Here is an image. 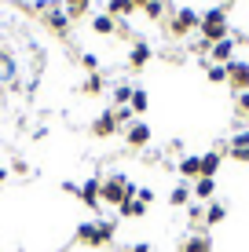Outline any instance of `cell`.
<instances>
[{
	"label": "cell",
	"mask_w": 249,
	"mask_h": 252,
	"mask_svg": "<svg viewBox=\"0 0 249 252\" xmlns=\"http://www.w3.org/2000/svg\"><path fill=\"white\" fill-rule=\"evenodd\" d=\"M198 33H202V40H205V44H220V40H227V37H231V19H227V7H224V4H220V7H209V11L202 15Z\"/></svg>",
	"instance_id": "6da1fadb"
},
{
	"label": "cell",
	"mask_w": 249,
	"mask_h": 252,
	"mask_svg": "<svg viewBox=\"0 0 249 252\" xmlns=\"http://www.w3.org/2000/svg\"><path fill=\"white\" fill-rule=\"evenodd\" d=\"M114 230H117L114 220H92V223H81V227H77V241L88 245V249H103V245L114 241Z\"/></svg>",
	"instance_id": "7a4b0ae2"
},
{
	"label": "cell",
	"mask_w": 249,
	"mask_h": 252,
	"mask_svg": "<svg viewBox=\"0 0 249 252\" xmlns=\"http://www.w3.org/2000/svg\"><path fill=\"white\" fill-rule=\"evenodd\" d=\"M202 26V15L194 11V7H176L173 15H169V33H173V37H191L194 30H198Z\"/></svg>",
	"instance_id": "3957f363"
},
{
	"label": "cell",
	"mask_w": 249,
	"mask_h": 252,
	"mask_svg": "<svg viewBox=\"0 0 249 252\" xmlns=\"http://www.w3.org/2000/svg\"><path fill=\"white\" fill-rule=\"evenodd\" d=\"M227 84H231V92H249V63L246 59H231L227 63Z\"/></svg>",
	"instance_id": "277c9868"
},
{
	"label": "cell",
	"mask_w": 249,
	"mask_h": 252,
	"mask_svg": "<svg viewBox=\"0 0 249 252\" xmlns=\"http://www.w3.org/2000/svg\"><path fill=\"white\" fill-rule=\"evenodd\" d=\"M150 135H154L150 125H143V121H132V125L125 128V143L132 146V150H143V146L150 143Z\"/></svg>",
	"instance_id": "5b68a950"
},
{
	"label": "cell",
	"mask_w": 249,
	"mask_h": 252,
	"mask_svg": "<svg viewBox=\"0 0 249 252\" xmlns=\"http://www.w3.org/2000/svg\"><path fill=\"white\" fill-rule=\"evenodd\" d=\"M117 117H114V110H107V114H99L96 121H92V135L96 139H110V135H117Z\"/></svg>",
	"instance_id": "8992f818"
},
{
	"label": "cell",
	"mask_w": 249,
	"mask_h": 252,
	"mask_svg": "<svg viewBox=\"0 0 249 252\" xmlns=\"http://www.w3.org/2000/svg\"><path fill=\"white\" fill-rule=\"evenodd\" d=\"M77 197H81L88 208H99V205H103V179H84Z\"/></svg>",
	"instance_id": "52a82bcc"
},
{
	"label": "cell",
	"mask_w": 249,
	"mask_h": 252,
	"mask_svg": "<svg viewBox=\"0 0 249 252\" xmlns=\"http://www.w3.org/2000/svg\"><path fill=\"white\" fill-rule=\"evenodd\" d=\"M150 55H154V48L147 44V40H136V44L128 48V66H132V69H143V66L150 63Z\"/></svg>",
	"instance_id": "ba28073f"
},
{
	"label": "cell",
	"mask_w": 249,
	"mask_h": 252,
	"mask_svg": "<svg viewBox=\"0 0 249 252\" xmlns=\"http://www.w3.org/2000/svg\"><path fill=\"white\" fill-rule=\"evenodd\" d=\"M235 37H227V40H220V44H213L209 48V55H213V63H220V66H227L231 59H235Z\"/></svg>",
	"instance_id": "9c48e42d"
},
{
	"label": "cell",
	"mask_w": 249,
	"mask_h": 252,
	"mask_svg": "<svg viewBox=\"0 0 249 252\" xmlns=\"http://www.w3.org/2000/svg\"><path fill=\"white\" fill-rule=\"evenodd\" d=\"M179 252H213V238L209 234H191L179 241Z\"/></svg>",
	"instance_id": "30bf717a"
},
{
	"label": "cell",
	"mask_w": 249,
	"mask_h": 252,
	"mask_svg": "<svg viewBox=\"0 0 249 252\" xmlns=\"http://www.w3.org/2000/svg\"><path fill=\"white\" fill-rule=\"evenodd\" d=\"M44 22H48L55 33H66V30H70V15H66L63 7H48V11H44Z\"/></svg>",
	"instance_id": "8fae6325"
},
{
	"label": "cell",
	"mask_w": 249,
	"mask_h": 252,
	"mask_svg": "<svg viewBox=\"0 0 249 252\" xmlns=\"http://www.w3.org/2000/svg\"><path fill=\"white\" fill-rule=\"evenodd\" d=\"M220 164H224V154H220V150H209V154H202V176H205V179H216Z\"/></svg>",
	"instance_id": "7c38bea8"
},
{
	"label": "cell",
	"mask_w": 249,
	"mask_h": 252,
	"mask_svg": "<svg viewBox=\"0 0 249 252\" xmlns=\"http://www.w3.org/2000/svg\"><path fill=\"white\" fill-rule=\"evenodd\" d=\"M136 11V4H132V0H107V15H110V19H128V15H132Z\"/></svg>",
	"instance_id": "4fadbf2b"
},
{
	"label": "cell",
	"mask_w": 249,
	"mask_h": 252,
	"mask_svg": "<svg viewBox=\"0 0 249 252\" xmlns=\"http://www.w3.org/2000/svg\"><path fill=\"white\" fill-rule=\"evenodd\" d=\"M147 208H150V205H143L140 197H128V201H121V205H117V212H121L125 220H140V216L147 212Z\"/></svg>",
	"instance_id": "5bb4252c"
},
{
	"label": "cell",
	"mask_w": 249,
	"mask_h": 252,
	"mask_svg": "<svg viewBox=\"0 0 249 252\" xmlns=\"http://www.w3.org/2000/svg\"><path fill=\"white\" fill-rule=\"evenodd\" d=\"M191 194L194 197H202V201H213V194H216V179H194V187H191Z\"/></svg>",
	"instance_id": "9a60e30c"
},
{
	"label": "cell",
	"mask_w": 249,
	"mask_h": 252,
	"mask_svg": "<svg viewBox=\"0 0 249 252\" xmlns=\"http://www.w3.org/2000/svg\"><path fill=\"white\" fill-rule=\"evenodd\" d=\"M179 176H183V179H202V158H194V154L183 158V161H179Z\"/></svg>",
	"instance_id": "2e32d148"
},
{
	"label": "cell",
	"mask_w": 249,
	"mask_h": 252,
	"mask_svg": "<svg viewBox=\"0 0 249 252\" xmlns=\"http://www.w3.org/2000/svg\"><path fill=\"white\" fill-rule=\"evenodd\" d=\"M92 7V0H63V11L70 15V19H84Z\"/></svg>",
	"instance_id": "e0dca14e"
},
{
	"label": "cell",
	"mask_w": 249,
	"mask_h": 252,
	"mask_svg": "<svg viewBox=\"0 0 249 252\" xmlns=\"http://www.w3.org/2000/svg\"><path fill=\"white\" fill-rule=\"evenodd\" d=\"M92 30L103 33V37H110V33H117V22L110 19V15H96V19H92Z\"/></svg>",
	"instance_id": "ac0fdd59"
},
{
	"label": "cell",
	"mask_w": 249,
	"mask_h": 252,
	"mask_svg": "<svg viewBox=\"0 0 249 252\" xmlns=\"http://www.w3.org/2000/svg\"><path fill=\"white\" fill-rule=\"evenodd\" d=\"M224 216H227V208L220 205V201H209V205H205V223H209V227H213V223H224Z\"/></svg>",
	"instance_id": "d6986e66"
},
{
	"label": "cell",
	"mask_w": 249,
	"mask_h": 252,
	"mask_svg": "<svg viewBox=\"0 0 249 252\" xmlns=\"http://www.w3.org/2000/svg\"><path fill=\"white\" fill-rule=\"evenodd\" d=\"M169 205H173V208H179V205H191V187H187V183H179V187L173 190V194H169Z\"/></svg>",
	"instance_id": "ffe728a7"
},
{
	"label": "cell",
	"mask_w": 249,
	"mask_h": 252,
	"mask_svg": "<svg viewBox=\"0 0 249 252\" xmlns=\"http://www.w3.org/2000/svg\"><path fill=\"white\" fill-rule=\"evenodd\" d=\"M205 77H209L213 84H227V66H220V63H209V66H205Z\"/></svg>",
	"instance_id": "44dd1931"
},
{
	"label": "cell",
	"mask_w": 249,
	"mask_h": 252,
	"mask_svg": "<svg viewBox=\"0 0 249 252\" xmlns=\"http://www.w3.org/2000/svg\"><path fill=\"white\" fill-rule=\"evenodd\" d=\"M132 92H136L132 84H125V81H121V84L114 88V106H128V102H132Z\"/></svg>",
	"instance_id": "7402d4cb"
},
{
	"label": "cell",
	"mask_w": 249,
	"mask_h": 252,
	"mask_svg": "<svg viewBox=\"0 0 249 252\" xmlns=\"http://www.w3.org/2000/svg\"><path fill=\"white\" fill-rule=\"evenodd\" d=\"M143 11H147V19H150V22H161V19H165V0H150Z\"/></svg>",
	"instance_id": "603a6c76"
},
{
	"label": "cell",
	"mask_w": 249,
	"mask_h": 252,
	"mask_svg": "<svg viewBox=\"0 0 249 252\" xmlns=\"http://www.w3.org/2000/svg\"><path fill=\"white\" fill-rule=\"evenodd\" d=\"M128 106H132V114H143V110H147V106H150V99H147V92H143V88H136V92H132V102H128Z\"/></svg>",
	"instance_id": "cb8c5ba5"
},
{
	"label": "cell",
	"mask_w": 249,
	"mask_h": 252,
	"mask_svg": "<svg viewBox=\"0 0 249 252\" xmlns=\"http://www.w3.org/2000/svg\"><path fill=\"white\" fill-rule=\"evenodd\" d=\"M246 146H249V128H242V132L231 135V150L227 154H238V150H246Z\"/></svg>",
	"instance_id": "d4e9b609"
},
{
	"label": "cell",
	"mask_w": 249,
	"mask_h": 252,
	"mask_svg": "<svg viewBox=\"0 0 249 252\" xmlns=\"http://www.w3.org/2000/svg\"><path fill=\"white\" fill-rule=\"evenodd\" d=\"M81 92H84V95H99V92H103V77H99V73H92L88 81L81 84Z\"/></svg>",
	"instance_id": "484cf974"
},
{
	"label": "cell",
	"mask_w": 249,
	"mask_h": 252,
	"mask_svg": "<svg viewBox=\"0 0 249 252\" xmlns=\"http://www.w3.org/2000/svg\"><path fill=\"white\" fill-rule=\"evenodd\" d=\"M114 117H117L121 128H128V125H132V106H114Z\"/></svg>",
	"instance_id": "4316f807"
},
{
	"label": "cell",
	"mask_w": 249,
	"mask_h": 252,
	"mask_svg": "<svg viewBox=\"0 0 249 252\" xmlns=\"http://www.w3.org/2000/svg\"><path fill=\"white\" fill-rule=\"evenodd\" d=\"M81 66H84V69H92V73H99V59L92 55V51H84V55H81Z\"/></svg>",
	"instance_id": "83f0119b"
},
{
	"label": "cell",
	"mask_w": 249,
	"mask_h": 252,
	"mask_svg": "<svg viewBox=\"0 0 249 252\" xmlns=\"http://www.w3.org/2000/svg\"><path fill=\"white\" fill-rule=\"evenodd\" d=\"M235 106H238V114H249V92H238L235 95Z\"/></svg>",
	"instance_id": "f1b7e54d"
},
{
	"label": "cell",
	"mask_w": 249,
	"mask_h": 252,
	"mask_svg": "<svg viewBox=\"0 0 249 252\" xmlns=\"http://www.w3.org/2000/svg\"><path fill=\"white\" fill-rule=\"evenodd\" d=\"M136 197H140L143 205H150V201H154V190H150V187H140V190H136Z\"/></svg>",
	"instance_id": "f546056e"
},
{
	"label": "cell",
	"mask_w": 249,
	"mask_h": 252,
	"mask_svg": "<svg viewBox=\"0 0 249 252\" xmlns=\"http://www.w3.org/2000/svg\"><path fill=\"white\" fill-rule=\"evenodd\" d=\"M187 216H191L194 223H205V208H198V205H191V208H187Z\"/></svg>",
	"instance_id": "4dcf8cb0"
},
{
	"label": "cell",
	"mask_w": 249,
	"mask_h": 252,
	"mask_svg": "<svg viewBox=\"0 0 249 252\" xmlns=\"http://www.w3.org/2000/svg\"><path fill=\"white\" fill-rule=\"evenodd\" d=\"M231 158H235V161H242V164H249V146H246V150H238V154H231Z\"/></svg>",
	"instance_id": "1f68e13d"
},
{
	"label": "cell",
	"mask_w": 249,
	"mask_h": 252,
	"mask_svg": "<svg viewBox=\"0 0 249 252\" xmlns=\"http://www.w3.org/2000/svg\"><path fill=\"white\" fill-rule=\"evenodd\" d=\"M128 252H150V245H147V241H136V245L128 249Z\"/></svg>",
	"instance_id": "d6a6232c"
},
{
	"label": "cell",
	"mask_w": 249,
	"mask_h": 252,
	"mask_svg": "<svg viewBox=\"0 0 249 252\" xmlns=\"http://www.w3.org/2000/svg\"><path fill=\"white\" fill-rule=\"evenodd\" d=\"M132 4H136V7H147V4H150V0H132Z\"/></svg>",
	"instance_id": "836d02e7"
},
{
	"label": "cell",
	"mask_w": 249,
	"mask_h": 252,
	"mask_svg": "<svg viewBox=\"0 0 249 252\" xmlns=\"http://www.w3.org/2000/svg\"><path fill=\"white\" fill-rule=\"evenodd\" d=\"M4 179H7V168H0V183H4Z\"/></svg>",
	"instance_id": "e575fe53"
},
{
	"label": "cell",
	"mask_w": 249,
	"mask_h": 252,
	"mask_svg": "<svg viewBox=\"0 0 249 252\" xmlns=\"http://www.w3.org/2000/svg\"><path fill=\"white\" fill-rule=\"evenodd\" d=\"M246 125H249V114H246Z\"/></svg>",
	"instance_id": "d590c367"
},
{
	"label": "cell",
	"mask_w": 249,
	"mask_h": 252,
	"mask_svg": "<svg viewBox=\"0 0 249 252\" xmlns=\"http://www.w3.org/2000/svg\"><path fill=\"white\" fill-rule=\"evenodd\" d=\"M0 55H4V51H0Z\"/></svg>",
	"instance_id": "8d00e7d4"
}]
</instances>
